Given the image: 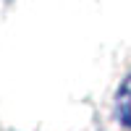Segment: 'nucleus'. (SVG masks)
Instances as JSON below:
<instances>
[{
	"label": "nucleus",
	"mask_w": 131,
	"mask_h": 131,
	"mask_svg": "<svg viewBox=\"0 0 131 131\" xmlns=\"http://www.w3.org/2000/svg\"><path fill=\"white\" fill-rule=\"evenodd\" d=\"M115 110H118V118H121V123L131 128V76L121 84V89H118V97H115Z\"/></svg>",
	"instance_id": "obj_1"
}]
</instances>
